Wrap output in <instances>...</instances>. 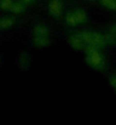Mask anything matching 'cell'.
Wrapping results in <instances>:
<instances>
[{
	"mask_svg": "<svg viewBox=\"0 0 116 125\" xmlns=\"http://www.w3.org/2000/svg\"><path fill=\"white\" fill-rule=\"evenodd\" d=\"M48 9H50V12L52 16L54 17H59L61 12H62V4L59 0H52L48 5Z\"/></svg>",
	"mask_w": 116,
	"mask_h": 125,
	"instance_id": "cell-1",
	"label": "cell"
},
{
	"mask_svg": "<svg viewBox=\"0 0 116 125\" xmlns=\"http://www.w3.org/2000/svg\"><path fill=\"white\" fill-rule=\"evenodd\" d=\"M33 44L38 47H45L50 45L48 37H40V35H34L33 38Z\"/></svg>",
	"mask_w": 116,
	"mask_h": 125,
	"instance_id": "cell-2",
	"label": "cell"
},
{
	"mask_svg": "<svg viewBox=\"0 0 116 125\" xmlns=\"http://www.w3.org/2000/svg\"><path fill=\"white\" fill-rule=\"evenodd\" d=\"M33 34L34 35H40V37H48L50 31L44 24H36L34 27V29H33Z\"/></svg>",
	"mask_w": 116,
	"mask_h": 125,
	"instance_id": "cell-3",
	"label": "cell"
},
{
	"mask_svg": "<svg viewBox=\"0 0 116 125\" xmlns=\"http://www.w3.org/2000/svg\"><path fill=\"white\" fill-rule=\"evenodd\" d=\"M12 26H13V20H11V18H1L0 20V29L1 31L10 29Z\"/></svg>",
	"mask_w": 116,
	"mask_h": 125,
	"instance_id": "cell-4",
	"label": "cell"
},
{
	"mask_svg": "<svg viewBox=\"0 0 116 125\" xmlns=\"http://www.w3.org/2000/svg\"><path fill=\"white\" fill-rule=\"evenodd\" d=\"M10 10H11L13 13H22V12L24 11L23 6L19 5V4H12V6L10 7Z\"/></svg>",
	"mask_w": 116,
	"mask_h": 125,
	"instance_id": "cell-5",
	"label": "cell"
},
{
	"mask_svg": "<svg viewBox=\"0 0 116 125\" xmlns=\"http://www.w3.org/2000/svg\"><path fill=\"white\" fill-rule=\"evenodd\" d=\"M65 21H67L70 26H75V24L77 23V20H76V17H75L74 13H69V15H67Z\"/></svg>",
	"mask_w": 116,
	"mask_h": 125,
	"instance_id": "cell-6",
	"label": "cell"
},
{
	"mask_svg": "<svg viewBox=\"0 0 116 125\" xmlns=\"http://www.w3.org/2000/svg\"><path fill=\"white\" fill-rule=\"evenodd\" d=\"M12 0H2L1 4H0V7L2 10H10V7L12 6Z\"/></svg>",
	"mask_w": 116,
	"mask_h": 125,
	"instance_id": "cell-7",
	"label": "cell"
},
{
	"mask_svg": "<svg viewBox=\"0 0 116 125\" xmlns=\"http://www.w3.org/2000/svg\"><path fill=\"white\" fill-rule=\"evenodd\" d=\"M74 15H75V17H76L77 23H79V22H83V21H85V18H86L85 12H83V11H81V10H77Z\"/></svg>",
	"mask_w": 116,
	"mask_h": 125,
	"instance_id": "cell-8",
	"label": "cell"
},
{
	"mask_svg": "<svg viewBox=\"0 0 116 125\" xmlns=\"http://www.w3.org/2000/svg\"><path fill=\"white\" fill-rule=\"evenodd\" d=\"M103 5H105L107 7H110V9H115L116 7V4L114 0H102Z\"/></svg>",
	"mask_w": 116,
	"mask_h": 125,
	"instance_id": "cell-9",
	"label": "cell"
},
{
	"mask_svg": "<svg viewBox=\"0 0 116 125\" xmlns=\"http://www.w3.org/2000/svg\"><path fill=\"white\" fill-rule=\"evenodd\" d=\"M70 44H71L75 49H80V42H79V39H76V38H71V39H70Z\"/></svg>",
	"mask_w": 116,
	"mask_h": 125,
	"instance_id": "cell-10",
	"label": "cell"
},
{
	"mask_svg": "<svg viewBox=\"0 0 116 125\" xmlns=\"http://www.w3.org/2000/svg\"><path fill=\"white\" fill-rule=\"evenodd\" d=\"M22 1H24V2H32L33 0H22Z\"/></svg>",
	"mask_w": 116,
	"mask_h": 125,
	"instance_id": "cell-11",
	"label": "cell"
}]
</instances>
